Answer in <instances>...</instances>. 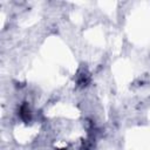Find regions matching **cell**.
<instances>
[{
  "label": "cell",
  "mask_w": 150,
  "mask_h": 150,
  "mask_svg": "<svg viewBox=\"0 0 150 150\" xmlns=\"http://www.w3.org/2000/svg\"><path fill=\"white\" fill-rule=\"evenodd\" d=\"M20 117L23 120V121H30L32 118V111L29 109V107L27 104H23L21 108H20Z\"/></svg>",
  "instance_id": "1"
}]
</instances>
